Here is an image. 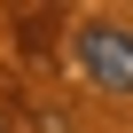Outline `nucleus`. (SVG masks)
<instances>
[{"mask_svg": "<svg viewBox=\"0 0 133 133\" xmlns=\"http://www.w3.org/2000/svg\"><path fill=\"white\" fill-rule=\"evenodd\" d=\"M71 47H78V71H86L102 94H133V31H125V24H110V16H86Z\"/></svg>", "mask_w": 133, "mask_h": 133, "instance_id": "obj_1", "label": "nucleus"}, {"mask_svg": "<svg viewBox=\"0 0 133 133\" xmlns=\"http://www.w3.org/2000/svg\"><path fill=\"white\" fill-rule=\"evenodd\" d=\"M0 133H8V117H0Z\"/></svg>", "mask_w": 133, "mask_h": 133, "instance_id": "obj_3", "label": "nucleus"}, {"mask_svg": "<svg viewBox=\"0 0 133 133\" xmlns=\"http://www.w3.org/2000/svg\"><path fill=\"white\" fill-rule=\"evenodd\" d=\"M55 31H63V16H55V8H24V16H16V39H24L31 55H39V47H55Z\"/></svg>", "mask_w": 133, "mask_h": 133, "instance_id": "obj_2", "label": "nucleus"}]
</instances>
